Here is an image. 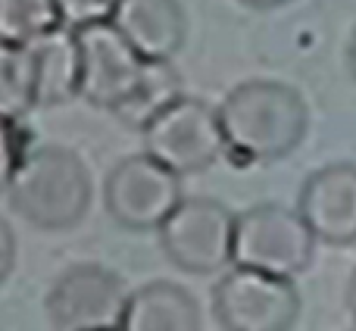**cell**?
I'll list each match as a JSON object with an SVG mask.
<instances>
[{
  "label": "cell",
  "mask_w": 356,
  "mask_h": 331,
  "mask_svg": "<svg viewBox=\"0 0 356 331\" xmlns=\"http://www.w3.org/2000/svg\"><path fill=\"white\" fill-rule=\"evenodd\" d=\"M81 54V94L97 110L119 113L144 81L147 60L125 41L113 22L75 31Z\"/></svg>",
  "instance_id": "9c48e42d"
},
{
  "label": "cell",
  "mask_w": 356,
  "mask_h": 331,
  "mask_svg": "<svg viewBox=\"0 0 356 331\" xmlns=\"http://www.w3.org/2000/svg\"><path fill=\"white\" fill-rule=\"evenodd\" d=\"M29 110H35V94H31L25 54L16 44L0 41V119L22 122Z\"/></svg>",
  "instance_id": "2e32d148"
},
{
  "label": "cell",
  "mask_w": 356,
  "mask_h": 331,
  "mask_svg": "<svg viewBox=\"0 0 356 331\" xmlns=\"http://www.w3.org/2000/svg\"><path fill=\"white\" fill-rule=\"evenodd\" d=\"M238 216L213 197H184L160 225L166 259L191 275H213L232 266Z\"/></svg>",
  "instance_id": "5b68a950"
},
{
  "label": "cell",
  "mask_w": 356,
  "mask_h": 331,
  "mask_svg": "<svg viewBox=\"0 0 356 331\" xmlns=\"http://www.w3.org/2000/svg\"><path fill=\"white\" fill-rule=\"evenodd\" d=\"M181 94V75L175 72L172 63H150L147 60V69H144V81L141 88L135 91V97L116 113L125 125L141 131L150 119H156L166 106H172Z\"/></svg>",
  "instance_id": "5bb4252c"
},
{
  "label": "cell",
  "mask_w": 356,
  "mask_h": 331,
  "mask_svg": "<svg viewBox=\"0 0 356 331\" xmlns=\"http://www.w3.org/2000/svg\"><path fill=\"white\" fill-rule=\"evenodd\" d=\"M19 125L22 122H6V119H0V194L10 191L25 154L31 150L29 144H25V135Z\"/></svg>",
  "instance_id": "ac0fdd59"
},
{
  "label": "cell",
  "mask_w": 356,
  "mask_h": 331,
  "mask_svg": "<svg viewBox=\"0 0 356 331\" xmlns=\"http://www.w3.org/2000/svg\"><path fill=\"white\" fill-rule=\"evenodd\" d=\"M353 331H356V328H353Z\"/></svg>",
  "instance_id": "cb8c5ba5"
},
{
  "label": "cell",
  "mask_w": 356,
  "mask_h": 331,
  "mask_svg": "<svg viewBox=\"0 0 356 331\" xmlns=\"http://www.w3.org/2000/svg\"><path fill=\"white\" fill-rule=\"evenodd\" d=\"M13 266H16V234H13L10 222L0 219V284L10 278Z\"/></svg>",
  "instance_id": "d6986e66"
},
{
  "label": "cell",
  "mask_w": 356,
  "mask_h": 331,
  "mask_svg": "<svg viewBox=\"0 0 356 331\" xmlns=\"http://www.w3.org/2000/svg\"><path fill=\"white\" fill-rule=\"evenodd\" d=\"M56 0H0V41L22 44L60 29Z\"/></svg>",
  "instance_id": "9a60e30c"
},
{
  "label": "cell",
  "mask_w": 356,
  "mask_h": 331,
  "mask_svg": "<svg viewBox=\"0 0 356 331\" xmlns=\"http://www.w3.org/2000/svg\"><path fill=\"white\" fill-rule=\"evenodd\" d=\"M116 331H122V328H116Z\"/></svg>",
  "instance_id": "603a6c76"
},
{
  "label": "cell",
  "mask_w": 356,
  "mask_h": 331,
  "mask_svg": "<svg viewBox=\"0 0 356 331\" xmlns=\"http://www.w3.org/2000/svg\"><path fill=\"white\" fill-rule=\"evenodd\" d=\"M213 316L222 331H291L300 294L291 278L232 266L213 288Z\"/></svg>",
  "instance_id": "8992f818"
},
{
  "label": "cell",
  "mask_w": 356,
  "mask_h": 331,
  "mask_svg": "<svg viewBox=\"0 0 356 331\" xmlns=\"http://www.w3.org/2000/svg\"><path fill=\"white\" fill-rule=\"evenodd\" d=\"M297 213L322 244H356V163H328L307 175Z\"/></svg>",
  "instance_id": "30bf717a"
},
{
  "label": "cell",
  "mask_w": 356,
  "mask_h": 331,
  "mask_svg": "<svg viewBox=\"0 0 356 331\" xmlns=\"http://www.w3.org/2000/svg\"><path fill=\"white\" fill-rule=\"evenodd\" d=\"M347 309H350V316L356 322V269L350 272V282H347Z\"/></svg>",
  "instance_id": "44dd1931"
},
{
  "label": "cell",
  "mask_w": 356,
  "mask_h": 331,
  "mask_svg": "<svg viewBox=\"0 0 356 331\" xmlns=\"http://www.w3.org/2000/svg\"><path fill=\"white\" fill-rule=\"evenodd\" d=\"M122 331H200V307L175 282H147L129 294Z\"/></svg>",
  "instance_id": "4fadbf2b"
},
{
  "label": "cell",
  "mask_w": 356,
  "mask_h": 331,
  "mask_svg": "<svg viewBox=\"0 0 356 331\" xmlns=\"http://www.w3.org/2000/svg\"><path fill=\"white\" fill-rule=\"evenodd\" d=\"M219 122L225 156L234 166L284 160L309 131V106L297 88L272 79H250L222 97Z\"/></svg>",
  "instance_id": "6da1fadb"
},
{
  "label": "cell",
  "mask_w": 356,
  "mask_h": 331,
  "mask_svg": "<svg viewBox=\"0 0 356 331\" xmlns=\"http://www.w3.org/2000/svg\"><path fill=\"white\" fill-rule=\"evenodd\" d=\"M125 282L100 263H75L47 291V316L56 331H116L129 307Z\"/></svg>",
  "instance_id": "52a82bcc"
},
{
  "label": "cell",
  "mask_w": 356,
  "mask_h": 331,
  "mask_svg": "<svg viewBox=\"0 0 356 331\" xmlns=\"http://www.w3.org/2000/svg\"><path fill=\"white\" fill-rule=\"evenodd\" d=\"M144 154L175 175H194L225 156L219 110L200 97H178L141 129Z\"/></svg>",
  "instance_id": "277c9868"
},
{
  "label": "cell",
  "mask_w": 356,
  "mask_h": 331,
  "mask_svg": "<svg viewBox=\"0 0 356 331\" xmlns=\"http://www.w3.org/2000/svg\"><path fill=\"white\" fill-rule=\"evenodd\" d=\"M181 200V175L147 154L125 156L106 172L104 207L129 232H160Z\"/></svg>",
  "instance_id": "ba28073f"
},
{
  "label": "cell",
  "mask_w": 356,
  "mask_h": 331,
  "mask_svg": "<svg viewBox=\"0 0 356 331\" xmlns=\"http://www.w3.org/2000/svg\"><path fill=\"white\" fill-rule=\"evenodd\" d=\"M6 194L13 213L29 225L41 232H66L88 216L94 181L75 150L41 144L25 154Z\"/></svg>",
  "instance_id": "7a4b0ae2"
},
{
  "label": "cell",
  "mask_w": 356,
  "mask_h": 331,
  "mask_svg": "<svg viewBox=\"0 0 356 331\" xmlns=\"http://www.w3.org/2000/svg\"><path fill=\"white\" fill-rule=\"evenodd\" d=\"M347 69H350V75L356 79V29L350 35V44H347Z\"/></svg>",
  "instance_id": "7402d4cb"
},
{
  "label": "cell",
  "mask_w": 356,
  "mask_h": 331,
  "mask_svg": "<svg viewBox=\"0 0 356 331\" xmlns=\"http://www.w3.org/2000/svg\"><path fill=\"white\" fill-rule=\"evenodd\" d=\"M316 244L319 241L297 209L282 203H257L234 219L232 266L294 282L309 269Z\"/></svg>",
  "instance_id": "3957f363"
},
{
  "label": "cell",
  "mask_w": 356,
  "mask_h": 331,
  "mask_svg": "<svg viewBox=\"0 0 356 331\" xmlns=\"http://www.w3.org/2000/svg\"><path fill=\"white\" fill-rule=\"evenodd\" d=\"M122 0H56L60 6V22L72 31L91 29L100 22H113Z\"/></svg>",
  "instance_id": "e0dca14e"
},
{
  "label": "cell",
  "mask_w": 356,
  "mask_h": 331,
  "mask_svg": "<svg viewBox=\"0 0 356 331\" xmlns=\"http://www.w3.org/2000/svg\"><path fill=\"white\" fill-rule=\"evenodd\" d=\"M113 25L150 63H172L188 38V19L178 0H122Z\"/></svg>",
  "instance_id": "7c38bea8"
},
{
  "label": "cell",
  "mask_w": 356,
  "mask_h": 331,
  "mask_svg": "<svg viewBox=\"0 0 356 331\" xmlns=\"http://www.w3.org/2000/svg\"><path fill=\"white\" fill-rule=\"evenodd\" d=\"M244 6H250V10H278V6L291 3V0H241Z\"/></svg>",
  "instance_id": "ffe728a7"
},
{
  "label": "cell",
  "mask_w": 356,
  "mask_h": 331,
  "mask_svg": "<svg viewBox=\"0 0 356 331\" xmlns=\"http://www.w3.org/2000/svg\"><path fill=\"white\" fill-rule=\"evenodd\" d=\"M22 54L29 66L35 106H60L81 94V54L72 29L60 25L22 44Z\"/></svg>",
  "instance_id": "8fae6325"
}]
</instances>
